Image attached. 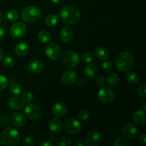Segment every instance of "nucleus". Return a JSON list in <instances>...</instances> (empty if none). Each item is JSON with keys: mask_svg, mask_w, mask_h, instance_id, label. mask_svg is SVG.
Here are the masks:
<instances>
[{"mask_svg": "<svg viewBox=\"0 0 146 146\" xmlns=\"http://www.w3.org/2000/svg\"><path fill=\"white\" fill-rule=\"evenodd\" d=\"M2 21H3V16H2V14L1 13V11H0V24L2 22Z\"/></svg>", "mask_w": 146, "mask_h": 146, "instance_id": "obj_48", "label": "nucleus"}, {"mask_svg": "<svg viewBox=\"0 0 146 146\" xmlns=\"http://www.w3.org/2000/svg\"><path fill=\"white\" fill-rule=\"evenodd\" d=\"M145 90H146V86L145 84H142L141 86L138 88V94L139 95V96H141V98H145L146 97V94H145Z\"/></svg>", "mask_w": 146, "mask_h": 146, "instance_id": "obj_39", "label": "nucleus"}, {"mask_svg": "<svg viewBox=\"0 0 146 146\" xmlns=\"http://www.w3.org/2000/svg\"><path fill=\"white\" fill-rule=\"evenodd\" d=\"M40 146H53L54 144L52 143L51 142H50L49 141H42L41 143L39 144Z\"/></svg>", "mask_w": 146, "mask_h": 146, "instance_id": "obj_44", "label": "nucleus"}, {"mask_svg": "<svg viewBox=\"0 0 146 146\" xmlns=\"http://www.w3.org/2000/svg\"><path fill=\"white\" fill-rule=\"evenodd\" d=\"M106 80L104 78V77L103 76H98L96 79V83L97 85L100 87H103L105 84Z\"/></svg>", "mask_w": 146, "mask_h": 146, "instance_id": "obj_40", "label": "nucleus"}, {"mask_svg": "<svg viewBox=\"0 0 146 146\" xmlns=\"http://www.w3.org/2000/svg\"><path fill=\"white\" fill-rule=\"evenodd\" d=\"M62 57L64 64L71 68L76 67L80 63V57L78 54L71 50L66 51L64 54H62Z\"/></svg>", "mask_w": 146, "mask_h": 146, "instance_id": "obj_5", "label": "nucleus"}, {"mask_svg": "<svg viewBox=\"0 0 146 146\" xmlns=\"http://www.w3.org/2000/svg\"><path fill=\"white\" fill-rule=\"evenodd\" d=\"M44 69V64L39 60H34L29 64V70L32 74H39Z\"/></svg>", "mask_w": 146, "mask_h": 146, "instance_id": "obj_21", "label": "nucleus"}, {"mask_svg": "<svg viewBox=\"0 0 146 146\" xmlns=\"http://www.w3.org/2000/svg\"><path fill=\"white\" fill-rule=\"evenodd\" d=\"M34 99V96L29 91H25L22 95V100L24 103L27 104H30Z\"/></svg>", "mask_w": 146, "mask_h": 146, "instance_id": "obj_36", "label": "nucleus"}, {"mask_svg": "<svg viewBox=\"0 0 146 146\" xmlns=\"http://www.w3.org/2000/svg\"><path fill=\"white\" fill-rule=\"evenodd\" d=\"M138 142L142 145H145L146 144V137L145 133H142L139 135L138 138Z\"/></svg>", "mask_w": 146, "mask_h": 146, "instance_id": "obj_42", "label": "nucleus"}, {"mask_svg": "<svg viewBox=\"0 0 146 146\" xmlns=\"http://www.w3.org/2000/svg\"><path fill=\"white\" fill-rule=\"evenodd\" d=\"M95 55L101 60H106L109 57V51L106 48L103 46L98 47L95 51Z\"/></svg>", "mask_w": 146, "mask_h": 146, "instance_id": "obj_23", "label": "nucleus"}, {"mask_svg": "<svg viewBox=\"0 0 146 146\" xmlns=\"http://www.w3.org/2000/svg\"><path fill=\"white\" fill-rule=\"evenodd\" d=\"M103 137L98 131H91L86 136L85 144L88 146H98L102 143Z\"/></svg>", "mask_w": 146, "mask_h": 146, "instance_id": "obj_8", "label": "nucleus"}, {"mask_svg": "<svg viewBox=\"0 0 146 146\" xmlns=\"http://www.w3.org/2000/svg\"><path fill=\"white\" fill-rule=\"evenodd\" d=\"M14 51H15L16 54L19 56L24 57L28 55V54L29 53V47L26 43H19L16 45Z\"/></svg>", "mask_w": 146, "mask_h": 146, "instance_id": "obj_19", "label": "nucleus"}, {"mask_svg": "<svg viewBox=\"0 0 146 146\" xmlns=\"http://www.w3.org/2000/svg\"><path fill=\"white\" fill-rule=\"evenodd\" d=\"M54 4H62L64 3V0H51Z\"/></svg>", "mask_w": 146, "mask_h": 146, "instance_id": "obj_46", "label": "nucleus"}, {"mask_svg": "<svg viewBox=\"0 0 146 146\" xmlns=\"http://www.w3.org/2000/svg\"><path fill=\"white\" fill-rule=\"evenodd\" d=\"M125 78H126V81L129 84H133V85L137 84L138 81H139V76H138V75L133 72H130L127 74L125 75Z\"/></svg>", "mask_w": 146, "mask_h": 146, "instance_id": "obj_27", "label": "nucleus"}, {"mask_svg": "<svg viewBox=\"0 0 146 146\" xmlns=\"http://www.w3.org/2000/svg\"><path fill=\"white\" fill-rule=\"evenodd\" d=\"M61 19L68 25L77 24L81 19V14L78 9L73 5H66L60 11Z\"/></svg>", "mask_w": 146, "mask_h": 146, "instance_id": "obj_1", "label": "nucleus"}, {"mask_svg": "<svg viewBox=\"0 0 146 146\" xmlns=\"http://www.w3.org/2000/svg\"><path fill=\"white\" fill-rule=\"evenodd\" d=\"M71 144V139L68 137L64 136L60 138L58 141L57 145L58 146H70Z\"/></svg>", "mask_w": 146, "mask_h": 146, "instance_id": "obj_35", "label": "nucleus"}, {"mask_svg": "<svg viewBox=\"0 0 146 146\" xmlns=\"http://www.w3.org/2000/svg\"><path fill=\"white\" fill-rule=\"evenodd\" d=\"M21 19L27 23H34L39 19L41 17V10L36 6H29L23 9Z\"/></svg>", "mask_w": 146, "mask_h": 146, "instance_id": "obj_4", "label": "nucleus"}, {"mask_svg": "<svg viewBox=\"0 0 146 146\" xmlns=\"http://www.w3.org/2000/svg\"><path fill=\"white\" fill-rule=\"evenodd\" d=\"M9 91L12 94L15 96H18L19 94H21V91H22V88H21V86L18 84H16V83H13L11 84L9 86Z\"/></svg>", "mask_w": 146, "mask_h": 146, "instance_id": "obj_29", "label": "nucleus"}, {"mask_svg": "<svg viewBox=\"0 0 146 146\" xmlns=\"http://www.w3.org/2000/svg\"><path fill=\"white\" fill-rule=\"evenodd\" d=\"M60 38L64 43H68L74 38V31L71 27H65L60 31Z\"/></svg>", "mask_w": 146, "mask_h": 146, "instance_id": "obj_17", "label": "nucleus"}, {"mask_svg": "<svg viewBox=\"0 0 146 146\" xmlns=\"http://www.w3.org/2000/svg\"><path fill=\"white\" fill-rule=\"evenodd\" d=\"M129 144L128 140L123 137H119V138H116L113 143L114 146H128Z\"/></svg>", "mask_w": 146, "mask_h": 146, "instance_id": "obj_32", "label": "nucleus"}, {"mask_svg": "<svg viewBox=\"0 0 146 146\" xmlns=\"http://www.w3.org/2000/svg\"><path fill=\"white\" fill-rule=\"evenodd\" d=\"M114 93L109 87L103 86L98 91V98L100 101L105 104H109L114 100Z\"/></svg>", "mask_w": 146, "mask_h": 146, "instance_id": "obj_10", "label": "nucleus"}, {"mask_svg": "<svg viewBox=\"0 0 146 146\" xmlns=\"http://www.w3.org/2000/svg\"><path fill=\"white\" fill-rule=\"evenodd\" d=\"M134 64V57L129 52H123L115 58L117 69L121 72H127L132 68Z\"/></svg>", "mask_w": 146, "mask_h": 146, "instance_id": "obj_3", "label": "nucleus"}, {"mask_svg": "<svg viewBox=\"0 0 146 146\" xmlns=\"http://www.w3.org/2000/svg\"><path fill=\"white\" fill-rule=\"evenodd\" d=\"M84 144L85 143H84L82 141H81V140L76 141V142L74 143V145L75 146H84Z\"/></svg>", "mask_w": 146, "mask_h": 146, "instance_id": "obj_45", "label": "nucleus"}, {"mask_svg": "<svg viewBox=\"0 0 146 146\" xmlns=\"http://www.w3.org/2000/svg\"><path fill=\"white\" fill-rule=\"evenodd\" d=\"M62 81L66 85H72L78 80V75L74 71H66L63 74Z\"/></svg>", "mask_w": 146, "mask_h": 146, "instance_id": "obj_15", "label": "nucleus"}, {"mask_svg": "<svg viewBox=\"0 0 146 146\" xmlns=\"http://www.w3.org/2000/svg\"><path fill=\"white\" fill-rule=\"evenodd\" d=\"M112 64L109 61H105L102 64V68L105 72H110L112 70Z\"/></svg>", "mask_w": 146, "mask_h": 146, "instance_id": "obj_38", "label": "nucleus"}, {"mask_svg": "<svg viewBox=\"0 0 146 146\" xmlns=\"http://www.w3.org/2000/svg\"><path fill=\"white\" fill-rule=\"evenodd\" d=\"M11 121L16 127L21 128L27 123V118L22 113L14 112L11 116Z\"/></svg>", "mask_w": 146, "mask_h": 146, "instance_id": "obj_13", "label": "nucleus"}, {"mask_svg": "<svg viewBox=\"0 0 146 146\" xmlns=\"http://www.w3.org/2000/svg\"><path fill=\"white\" fill-rule=\"evenodd\" d=\"M2 63L6 67L8 68H11L15 65V59L13 57L9 56H6L2 58Z\"/></svg>", "mask_w": 146, "mask_h": 146, "instance_id": "obj_30", "label": "nucleus"}, {"mask_svg": "<svg viewBox=\"0 0 146 146\" xmlns=\"http://www.w3.org/2000/svg\"><path fill=\"white\" fill-rule=\"evenodd\" d=\"M81 58H82V61H84V62L89 64V63L93 62V61H94L95 56H94V54H93V53L86 52L82 56Z\"/></svg>", "mask_w": 146, "mask_h": 146, "instance_id": "obj_33", "label": "nucleus"}, {"mask_svg": "<svg viewBox=\"0 0 146 146\" xmlns=\"http://www.w3.org/2000/svg\"><path fill=\"white\" fill-rule=\"evenodd\" d=\"M122 133L124 136L128 138H133L138 135V128L132 123H126L122 127Z\"/></svg>", "mask_w": 146, "mask_h": 146, "instance_id": "obj_12", "label": "nucleus"}, {"mask_svg": "<svg viewBox=\"0 0 146 146\" xmlns=\"http://www.w3.org/2000/svg\"><path fill=\"white\" fill-rule=\"evenodd\" d=\"M8 105L11 109L18 111L24 107V102L22 98H19V97H12L9 100Z\"/></svg>", "mask_w": 146, "mask_h": 146, "instance_id": "obj_20", "label": "nucleus"}, {"mask_svg": "<svg viewBox=\"0 0 146 146\" xmlns=\"http://www.w3.org/2000/svg\"><path fill=\"white\" fill-rule=\"evenodd\" d=\"M62 50L61 47L56 44H51L46 48V55L49 59L57 61L62 56Z\"/></svg>", "mask_w": 146, "mask_h": 146, "instance_id": "obj_9", "label": "nucleus"}, {"mask_svg": "<svg viewBox=\"0 0 146 146\" xmlns=\"http://www.w3.org/2000/svg\"><path fill=\"white\" fill-rule=\"evenodd\" d=\"M91 113L88 109H81L78 113V118L81 121H86L89 118Z\"/></svg>", "mask_w": 146, "mask_h": 146, "instance_id": "obj_31", "label": "nucleus"}, {"mask_svg": "<svg viewBox=\"0 0 146 146\" xmlns=\"http://www.w3.org/2000/svg\"><path fill=\"white\" fill-rule=\"evenodd\" d=\"M2 58H3V50L2 48L0 47V61H1Z\"/></svg>", "mask_w": 146, "mask_h": 146, "instance_id": "obj_47", "label": "nucleus"}, {"mask_svg": "<svg viewBox=\"0 0 146 146\" xmlns=\"http://www.w3.org/2000/svg\"><path fill=\"white\" fill-rule=\"evenodd\" d=\"M24 112L27 118L33 121L39 119L42 115V111L40 107L36 104H31V103L28 104V105L26 106Z\"/></svg>", "mask_w": 146, "mask_h": 146, "instance_id": "obj_7", "label": "nucleus"}, {"mask_svg": "<svg viewBox=\"0 0 146 146\" xmlns=\"http://www.w3.org/2000/svg\"><path fill=\"white\" fill-rule=\"evenodd\" d=\"M133 120L136 125L142 126L145 123L146 115L145 110L136 109L133 114Z\"/></svg>", "mask_w": 146, "mask_h": 146, "instance_id": "obj_16", "label": "nucleus"}, {"mask_svg": "<svg viewBox=\"0 0 146 146\" xmlns=\"http://www.w3.org/2000/svg\"><path fill=\"white\" fill-rule=\"evenodd\" d=\"M38 38L41 42L47 44V43H49L51 40V36L46 30H41L38 32Z\"/></svg>", "mask_w": 146, "mask_h": 146, "instance_id": "obj_26", "label": "nucleus"}, {"mask_svg": "<svg viewBox=\"0 0 146 146\" xmlns=\"http://www.w3.org/2000/svg\"><path fill=\"white\" fill-rule=\"evenodd\" d=\"M68 108L64 103L58 102L54 104L52 108V113L57 118H63L67 114Z\"/></svg>", "mask_w": 146, "mask_h": 146, "instance_id": "obj_14", "label": "nucleus"}, {"mask_svg": "<svg viewBox=\"0 0 146 146\" xmlns=\"http://www.w3.org/2000/svg\"><path fill=\"white\" fill-rule=\"evenodd\" d=\"M120 76L115 73H111L108 74L106 78V83L110 86H114L119 83Z\"/></svg>", "mask_w": 146, "mask_h": 146, "instance_id": "obj_24", "label": "nucleus"}, {"mask_svg": "<svg viewBox=\"0 0 146 146\" xmlns=\"http://www.w3.org/2000/svg\"><path fill=\"white\" fill-rule=\"evenodd\" d=\"M20 135L18 131L12 127H7L0 136L1 143L4 146H14L19 143Z\"/></svg>", "mask_w": 146, "mask_h": 146, "instance_id": "obj_2", "label": "nucleus"}, {"mask_svg": "<svg viewBox=\"0 0 146 146\" xmlns=\"http://www.w3.org/2000/svg\"><path fill=\"white\" fill-rule=\"evenodd\" d=\"M22 145L24 146H34L35 145V142H34V140L31 137L27 136L23 139L22 141Z\"/></svg>", "mask_w": 146, "mask_h": 146, "instance_id": "obj_37", "label": "nucleus"}, {"mask_svg": "<svg viewBox=\"0 0 146 146\" xmlns=\"http://www.w3.org/2000/svg\"><path fill=\"white\" fill-rule=\"evenodd\" d=\"M84 73L86 75L87 77L90 78H94L97 77L99 73V68L97 66V65L94 64H90L86 66L84 68Z\"/></svg>", "mask_w": 146, "mask_h": 146, "instance_id": "obj_18", "label": "nucleus"}, {"mask_svg": "<svg viewBox=\"0 0 146 146\" xmlns=\"http://www.w3.org/2000/svg\"><path fill=\"white\" fill-rule=\"evenodd\" d=\"M9 79L5 76L0 74V91L4 90L9 85Z\"/></svg>", "mask_w": 146, "mask_h": 146, "instance_id": "obj_34", "label": "nucleus"}, {"mask_svg": "<svg viewBox=\"0 0 146 146\" xmlns=\"http://www.w3.org/2000/svg\"><path fill=\"white\" fill-rule=\"evenodd\" d=\"M7 32H6L5 29L3 27H0V41H2L5 39Z\"/></svg>", "mask_w": 146, "mask_h": 146, "instance_id": "obj_41", "label": "nucleus"}, {"mask_svg": "<svg viewBox=\"0 0 146 146\" xmlns=\"http://www.w3.org/2000/svg\"><path fill=\"white\" fill-rule=\"evenodd\" d=\"M45 22L48 27H55L59 22V17L56 14H50L46 18Z\"/></svg>", "mask_w": 146, "mask_h": 146, "instance_id": "obj_25", "label": "nucleus"}, {"mask_svg": "<svg viewBox=\"0 0 146 146\" xmlns=\"http://www.w3.org/2000/svg\"><path fill=\"white\" fill-rule=\"evenodd\" d=\"M9 122V118L6 115H1L0 117V124L1 125H7Z\"/></svg>", "mask_w": 146, "mask_h": 146, "instance_id": "obj_43", "label": "nucleus"}, {"mask_svg": "<svg viewBox=\"0 0 146 146\" xmlns=\"http://www.w3.org/2000/svg\"><path fill=\"white\" fill-rule=\"evenodd\" d=\"M64 130L70 135H76L79 133L82 128L81 123L74 118H69L66 120L64 125Z\"/></svg>", "mask_w": 146, "mask_h": 146, "instance_id": "obj_6", "label": "nucleus"}, {"mask_svg": "<svg viewBox=\"0 0 146 146\" xmlns=\"http://www.w3.org/2000/svg\"><path fill=\"white\" fill-rule=\"evenodd\" d=\"M19 17V14L18 11L15 9H10L9 10L6 14L7 20L9 21H17Z\"/></svg>", "mask_w": 146, "mask_h": 146, "instance_id": "obj_28", "label": "nucleus"}, {"mask_svg": "<svg viewBox=\"0 0 146 146\" xmlns=\"http://www.w3.org/2000/svg\"><path fill=\"white\" fill-rule=\"evenodd\" d=\"M62 121L59 118H52L48 122V128L52 132H59L62 128Z\"/></svg>", "mask_w": 146, "mask_h": 146, "instance_id": "obj_22", "label": "nucleus"}, {"mask_svg": "<svg viewBox=\"0 0 146 146\" xmlns=\"http://www.w3.org/2000/svg\"><path fill=\"white\" fill-rule=\"evenodd\" d=\"M27 32V27L22 22H16L13 24L10 29V34L11 36L15 38H19L24 36Z\"/></svg>", "mask_w": 146, "mask_h": 146, "instance_id": "obj_11", "label": "nucleus"}]
</instances>
